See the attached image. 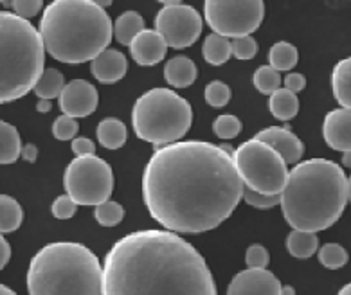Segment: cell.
<instances>
[{
    "instance_id": "cell-1",
    "label": "cell",
    "mask_w": 351,
    "mask_h": 295,
    "mask_svg": "<svg viewBox=\"0 0 351 295\" xmlns=\"http://www.w3.org/2000/svg\"><path fill=\"white\" fill-rule=\"evenodd\" d=\"M245 184L232 150L206 140H180L154 151L143 171V200L166 231L200 234L234 213Z\"/></svg>"
},
{
    "instance_id": "cell-2",
    "label": "cell",
    "mask_w": 351,
    "mask_h": 295,
    "mask_svg": "<svg viewBox=\"0 0 351 295\" xmlns=\"http://www.w3.org/2000/svg\"><path fill=\"white\" fill-rule=\"evenodd\" d=\"M103 295H218L206 259L171 231L126 234L106 252Z\"/></svg>"
},
{
    "instance_id": "cell-3",
    "label": "cell",
    "mask_w": 351,
    "mask_h": 295,
    "mask_svg": "<svg viewBox=\"0 0 351 295\" xmlns=\"http://www.w3.org/2000/svg\"><path fill=\"white\" fill-rule=\"evenodd\" d=\"M350 202V179L328 159H310L290 170L281 209L290 227L321 233L339 222Z\"/></svg>"
},
{
    "instance_id": "cell-4",
    "label": "cell",
    "mask_w": 351,
    "mask_h": 295,
    "mask_svg": "<svg viewBox=\"0 0 351 295\" xmlns=\"http://www.w3.org/2000/svg\"><path fill=\"white\" fill-rule=\"evenodd\" d=\"M38 31L45 51L67 65L92 63L114 36L108 13L92 0H54L44 10Z\"/></svg>"
},
{
    "instance_id": "cell-5",
    "label": "cell",
    "mask_w": 351,
    "mask_h": 295,
    "mask_svg": "<svg viewBox=\"0 0 351 295\" xmlns=\"http://www.w3.org/2000/svg\"><path fill=\"white\" fill-rule=\"evenodd\" d=\"M103 265L88 247L74 242L49 243L31 257L29 295H103Z\"/></svg>"
},
{
    "instance_id": "cell-6",
    "label": "cell",
    "mask_w": 351,
    "mask_h": 295,
    "mask_svg": "<svg viewBox=\"0 0 351 295\" xmlns=\"http://www.w3.org/2000/svg\"><path fill=\"white\" fill-rule=\"evenodd\" d=\"M45 44L29 20L0 13V101H16L34 90L44 74Z\"/></svg>"
},
{
    "instance_id": "cell-7",
    "label": "cell",
    "mask_w": 351,
    "mask_h": 295,
    "mask_svg": "<svg viewBox=\"0 0 351 295\" xmlns=\"http://www.w3.org/2000/svg\"><path fill=\"white\" fill-rule=\"evenodd\" d=\"M191 123V105L169 88H152L135 101L132 110L135 136L157 148L180 142Z\"/></svg>"
},
{
    "instance_id": "cell-8",
    "label": "cell",
    "mask_w": 351,
    "mask_h": 295,
    "mask_svg": "<svg viewBox=\"0 0 351 295\" xmlns=\"http://www.w3.org/2000/svg\"><path fill=\"white\" fill-rule=\"evenodd\" d=\"M232 159L245 188L263 194L283 193L290 171L283 157L267 142L245 140L232 151Z\"/></svg>"
},
{
    "instance_id": "cell-9",
    "label": "cell",
    "mask_w": 351,
    "mask_h": 295,
    "mask_svg": "<svg viewBox=\"0 0 351 295\" xmlns=\"http://www.w3.org/2000/svg\"><path fill=\"white\" fill-rule=\"evenodd\" d=\"M65 191L77 205H99L108 202L114 191V171L99 157H76L63 175Z\"/></svg>"
},
{
    "instance_id": "cell-10",
    "label": "cell",
    "mask_w": 351,
    "mask_h": 295,
    "mask_svg": "<svg viewBox=\"0 0 351 295\" xmlns=\"http://www.w3.org/2000/svg\"><path fill=\"white\" fill-rule=\"evenodd\" d=\"M204 16L215 34L231 40L243 38L261 25L265 4L261 0H207Z\"/></svg>"
},
{
    "instance_id": "cell-11",
    "label": "cell",
    "mask_w": 351,
    "mask_h": 295,
    "mask_svg": "<svg viewBox=\"0 0 351 295\" xmlns=\"http://www.w3.org/2000/svg\"><path fill=\"white\" fill-rule=\"evenodd\" d=\"M202 25L200 13L186 4L162 8L155 16V31L173 49L191 47L202 34Z\"/></svg>"
},
{
    "instance_id": "cell-12",
    "label": "cell",
    "mask_w": 351,
    "mask_h": 295,
    "mask_svg": "<svg viewBox=\"0 0 351 295\" xmlns=\"http://www.w3.org/2000/svg\"><path fill=\"white\" fill-rule=\"evenodd\" d=\"M99 103V94L92 83L85 79H73L63 88L60 96V108L65 116L82 119L94 114Z\"/></svg>"
},
{
    "instance_id": "cell-13",
    "label": "cell",
    "mask_w": 351,
    "mask_h": 295,
    "mask_svg": "<svg viewBox=\"0 0 351 295\" xmlns=\"http://www.w3.org/2000/svg\"><path fill=\"white\" fill-rule=\"evenodd\" d=\"M283 286L267 268H247L229 283L227 295H281Z\"/></svg>"
},
{
    "instance_id": "cell-14",
    "label": "cell",
    "mask_w": 351,
    "mask_h": 295,
    "mask_svg": "<svg viewBox=\"0 0 351 295\" xmlns=\"http://www.w3.org/2000/svg\"><path fill=\"white\" fill-rule=\"evenodd\" d=\"M254 139L267 142L270 148H274L279 155L283 157L287 164H299V160L304 153L303 140L299 139L295 133H292L287 126H269L256 133Z\"/></svg>"
},
{
    "instance_id": "cell-15",
    "label": "cell",
    "mask_w": 351,
    "mask_h": 295,
    "mask_svg": "<svg viewBox=\"0 0 351 295\" xmlns=\"http://www.w3.org/2000/svg\"><path fill=\"white\" fill-rule=\"evenodd\" d=\"M322 137L332 150L351 151V110L337 108L324 117Z\"/></svg>"
},
{
    "instance_id": "cell-16",
    "label": "cell",
    "mask_w": 351,
    "mask_h": 295,
    "mask_svg": "<svg viewBox=\"0 0 351 295\" xmlns=\"http://www.w3.org/2000/svg\"><path fill=\"white\" fill-rule=\"evenodd\" d=\"M166 49H168L166 40L157 31L145 29L132 42L130 54L132 58L137 62V65L154 67V65L162 62L164 56H166Z\"/></svg>"
},
{
    "instance_id": "cell-17",
    "label": "cell",
    "mask_w": 351,
    "mask_h": 295,
    "mask_svg": "<svg viewBox=\"0 0 351 295\" xmlns=\"http://www.w3.org/2000/svg\"><path fill=\"white\" fill-rule=\"evenodd\" d=\"M126 70H128L126 56L116 49H106L90 63L92 76L105 85H112L125 78Z\"/></svg>"
},
{
    "instance_id": "cell-18",
    "label": "cell",
    "mask_w": 351,
    "mask_h": 295,
    "mask_svg": "<svg viewBox=\"0 0 351 295\" xmlns=\"http://www.w3.org/2000/svg\"><path fill=\"white\" fill-rule=\"evenodd\" d=\"M197 65L188 56H175L164 67V78L175 88L191 87L197 81Z\"/></svg>"
},
{
    "instance_id": "cell-19",
    "label": "cell",
    "mask_w": 351,
    "mask_h": 295,
    "mask_svg": "<svg viewBox=\"0 0 351 295\" xmlns=\"http://www.w3.org/2000/svg\"><path fill=\"white\" fill-rule=\"evenodd\" d=\"M333 97L342 108L351 110V56L337 63L332 73Z\"/></svg>"
},
{
    "instance_id": "cell-20",
    "label": "cell",
    "mask_w": 351,
    "mask_h": 295,
    "mask_svg": "<svg viewBox=\"0 0 351 295\" xmlns=\"http://www.w3.org/2000/svg\"><path fill=\"white\" fill-rule=\"evenodd\" d=\"M128 137L125 123L117 117H106L97 125V140L106 150H119L123 148Z\"/></svg>"
},
{
    "instance_id": "cell-21",
    "label": "cell",
    "mask_w": 351,
    "mask_h": 295,
    "mask_svg": "<svg viewBox=\"0 0 351 295\" xmlns=\"http://www.w3.org/2000/svg\"><path fill=\"white\" fill-rule=\"evenodd\" d=\"M143 31H145V18L137 11H125L114 24L116 40L121 45H128V47Z\"/></svg>"
},
{
    "instance_id": "cell-22",
    "label": "cell",
    "mask_w": 351,
    "mask_h": 295,
    "mask_svg": "<svg viewBox=\"0 0 351 295\" xmlns=\"http://www.w3.org/2000/svg\"><path fill=\"white\" fill-rule=\"evenodd\" d=\"M22 140L15 126L0 121V162L13 164L22 157Z\"/></svg>"
},
{
    "instance_id": "cell-23",
    "label": "cell",
    "mask_w": 351,
    "mask_h": 295,
    "mask_svg": "<svg viewBox=\"0 0 351 295\" xmlns=\"http://www.w3.org/2000/svg\"><path fill=\"white\" fill-rule=\"evenodd\" d=\"M269 107L276 119H279V121H290V119L298 116L299 112L298 94L290 92L287 88H279V90H276L270 96Z\"/></svg>"
},
{
    "instance_id": "cell-24",
    "label": "cell",
    "mask_w": 351,
    "mask_h": 295,
    "mask_svg": "<svg viewBox=\"0 0 351 295\" xmlns=\"http://www.w3.org/2000/svg\"><path fill=\"white\" fill-rule=\"evenodd\" d=\"M202 54L204 60H206L209 65H223V63L229 62V58L232 56L231 49V40L223 38L220 34L211 33L209 36H206L202 45Z\"/></svg>"
},
{
    "instance_id": "cell-25",
    "label": "cell",
    "mask_w": 351,
    "mask_h": 295,
    "mask_svg": "<svg viewBox=\"0 0 351 295\" xmlns=\"http://www.w3.org/2000/svg\"><path fill=\"white\" fill-rule=\"evenodd\" d=\"M287 248L293 257L298 259H308L315 252H319V238L315 233H306V231H295L287 238Z\"/></svg>"
},
{
    "instance_id": "cell-26",
    "label": "cell",
    "mask_w": 351,
    "mask_h": 295,
    "mask_svg": "<svg viewBox=\"0 0 351 295\" xmlns=\"http://www.w3.org/2000/svg\"><path fill=\"white\" fill-rule=\"evenodd\" d=\"M24 222V209L10 194L0 196V231L2 234L15 233Z\"/></svg>"
},
{
    "instance_id": "cell-27",
    "label": "cell",
    "mask_w": 351,
    "mask_h": 295,
    "mask_svg": "<svg viewBox=\"0 0 351 295\" xmlns=\"http://www.w3.org/2000/svg\"><path fill=\"white\" fill-rule=\"evenodd\" d=\"M65 88V79H63V74L60 73L58 68H45L44 74L40 81L36 83L34 87V94L40 97V99H54V97H60Z\"/></svg>"
},
{
    "instance_id": "cell-28",
    "label": "cell",
    "mask_w": 351,
    "mask_h": 295,
    "mask_svg": "<svg viewBox=\"0 0 351 295\" xmlns=\"http://www.w3.org/2000/svg\"><path fill=\"white\" fill-rule=\"evenodd\" d=\"M299 53L298 49L293 47L289 42H278L270 47L269 53V65L276 68L278 73L281 70H290L298 65Z\"/></svg>"
},
{
    "instance_id": "cell-29",
    "label": "cell",
    "mask_w": 351,
    "mask_h": 295,
    "mask_svg": "<svg viewBox=\"0 0 351 295\" xmlns=\"http://www.w3.org/2000/svg\"><path fill=\"white\" fill-rule=\"evenodd\" d=\"M252 83L254 87L260 90L265 96H272L276 90L281 88V76L276 68H272L270 65H263L254 73L252 76Z\"/></svg>"
},
{
    "instance_id": "cell-30",
    "label": "cell",
    "mask_w": 351,
    "mask_h": 295,
    "mask_svg": "<svg viewBox=\"0 0 351 295\" xmlns=\"http://www.w3.org/2000/svg\"><path fill=\"white\" fill-rule=\"evenodd\" d=\"M94 218L101 227H116L125 218V207L121 203L108 200V202L99 203L94 207Z\"/></svg>"
},
{
    "instance_id": "cell-31",
    "label": "cell",
    "mask_w": 351,
    "mask_h": 295,
    "mask_svg": "<svg viewBox=\"0 0 351 295\" xmlns=\"http://www.w3.org/2000/svg\"><path fill=\"white\" fill-rule=\"evenodd\" d=\"M319 261L322 266H326L330 270H337V268H342L346 265L350 256H348L346 248L339 245V243H326L322 245L317 252Z\"/></svg>"
},
{
    "instance_id": "cell-32",
    "label": "cell",
    "mask_w": 351,
    "mask_h": 295,
    "mask_svg": "<svg viewBox=\"0 0 351 295\" xmlns=\"http://www.w3.org/2000/svg\"><path fill=\"white\" fill-rule=\"evenodd\" d=\"M241 121L236 116H231V114H223V116H218L213 123V131L215 136L220 137V139H234V137L240 136Z\"/></svg>"
},
{
    "instance_id": "cell-33",
    "label": "cell",
    "mask_w": 351,
    "mask_h": 295,
    "mask_svg": "<svg viewBox=\"0 0 351 295\" xmlns=\"http://www.w3.org/2000/svg\"><path fill=\"white\" fill-rule=\"evenodd\" d=\"M231 101V88L223 81H211L206 87V103L213 108H223Z\"/></svg>"
},
{
    "instance_id": "cell-34",
    "label": "cell",
    "mask_w": 351,
    "mask_h": 295,
    "mask_svg": "<svg viewBox=\"0 0 351 295\" xmlns=\"http://www.w3.org/2000/svg\"><path fill=\"white\" fill-rule=\"evenodd\" d=\"M77 130H80L77 119L65 116V114L56 117V121L53 123V136L58 140H74L77 136Z\"/></svg>"
},
{
    "instance_id": "cell-35",
    "label": "cell",
    "mask_w": 351,
    "mask_h": 295,
    "mask_svg": "<svg viewBox=\"0 0 351 295\" xmlns=\"http://www.w3.org/2000/svg\"><path fill=\"white\" fill-rule=\"evenodd\" d=\"M243 200L256 209H272L278 203H281V194H263L245 188V191H243Z\"/></svg>"
},
{
    "instance_id": "cell-36",
    "label": "cell",
    "mask_w": 351,
    "mask_h": 295,
    "mask_svg": "<svg viewBox=\"0 0 351 295\" xmlns=\"http://www.w3.org/2000/svg\"><path fill=\"white\" fill-rule=\"evenodd\" d=\"M232 56L236 60H252L258 53V42L252 36H243V38L231 40Z\"/></svg>"
},
{
    "instance_id": "cell-37",
    "label": "cell",
    "mask_w": 351,
    "mask_h": 295,
    "mask_svg": "<svg viewBox=\"0 0 351 295\" xmlns=\"http://www.w3.org/2000/svg\"><path fill=\"white\" fill-rule=\"evenodd\" d=\"M270 261L269 251L263 245H250L245 252V263L249 268H267Z\"/></svg>"
},
{
    "instance_id": "cell-38",
    "label": "cell",
    "mask_w": 351,
    "mask_h": 295,
    "mask_svg": "<svg viewBox=\"0 0 351 295\" xmlns=\"http://www.w3.org/2000/svg\"><path fill=\"white\" fill-rule=\"evenodd\" d=\"M53 216L58 218V220H69V218H73L77 211V203L74 202L69 194H62L58 198L53 202Z\"/></svg>"
},
{
    "instance_id": "cell-39",
    "label": "cell",
    "mask_w": 351,
    "mask_h": 295,
    "mask_svg": "<svg viewBox=\"0 0 351 295\" xmlns=\"http://www.w3.org/2000/svg\"><path fill=\"white\" fill-rule=\"evenodd\" d=\"M11 8H13L15 15H19L20 18L29 20L42 11L44 2H42V0H13V2H11Z\"/></svg>"
},
{
    "instance_id": "cell-40",
    "label": "cell",
    "mask_w": 351,
    "mask_h": 295,
    "mask_svg": "<svg viewBox=\"0 0 351 295\" xmlns=\"http://www.w3.org/2000/svg\"><path fill=\"white\" fill-rule=\"evenodd\" d=\"M71 150L76 157H94L96 146H94V140L88 137H76L71 144Z\"/></svg>"
},
{
    "instance_id": "cell-41",
    "label": "cell",
    "mask_w": 351,
    "mask_h": 295,
    "mask_svg": "<svg viewBox=\"0 0 351 295\" xmlns=\"http://www.w3.org/2000/svg\"><path fill=\"white\" fill-rule=\"evenodd\" d=\"M304 87H306V78H304L303 74L292 73V74H289L287 78H285V88H287V90H290V92L298 94V92H301Z\"/></svg>"
},
{
    "instance_id": "cell-42",
    "label": "cell",
    "mask_w": 351,
    "mask_h": 295,
    "mask_svg": "<svg viewBox=\"0 0 351 295\" xmlns=\"http://www.w3.org/2000/svg\"><path fill=\"white\" fill-rule=\"evenodd\" d=\"M11 257V245L4 236L0 238V268H5Z\"/></svg>"
},
{
    "instance_id": "cell-43",
    "label": "cell",
    "mask_w": 351,
    "mask_h": 295,
    "mask_svg": "<svg viewBox=\"0 0 351 295\" xmlns=\"http://www.w3.org/2000/svg\"><path fill=\"white\" fill-rule=\"evenodd\" d=\"M38 157V148L34 144H25L24 150H22V159L27 160V162H34Z\"/></svg>"
},
{
    "instance_id": "cell-44",
    "label": "cell",
    "mask_w": 351,
    "mask_h": 295,
    "mask_svg": "<svg viewBox=\"0 0 351 295\" xmlns=\"http://www.w3.org/2000/svg\"><path fill=\"white\" fill-rule=\"evenodd\" d=\"M51 101H47V99H40V103L38 105H36V110L38 112H42V114H45V112H49L51 110Z\"/></svg>"
},
{
    "instance_id": "cell-45",
    "label": "cell",
    "mask_w": 351,
    "mask_h": 295,
    "mask_svg": "<svg viewBox=\"0 0 351 295\" xmlns=\"http://www.w3.org/2000/svg\"><path fill=\"white\" fill-rule=\"evenodd\" d=\"M281 295H295V288L290 285H285L283 290H281Z\"/></svg>"
},
{
    "instance_id": "cell-46",
    "label": "cell",
    "mask_w": 351,
    "mask_h": 295,
    "mask_svg": "<svg viewBox=\"0 0 351 295\" xmlns=\"http://www.w3.org/2000/svg\"><path fill=\"white\" fill-rule=\"evenodd\" d=\"M342 166L351 168V151H348V153H344V155H342Z\"/></svg>"
},
{
    "instance_id": "cell-47",
    "label": "cell",
    "mask_w": 351,
    "mask_h": 295,
    "mask_svg": "<svg viewBox=\"0 0 351 295\" xmlns=\"http://www.w3.org/2000/svg\"><path fill=\"white\" fill-rule=\"evenodd\" d=\"M0 295H16V294L11 290V288H8L5 285H2V286H0Z\"/></svg>"
},
{
    "instance_id": "cell-48",
    "label": "cell",
    "mask_w": 351,
    "mask_h": 295,
    "mask_svg": "<svg viewBox=\"0 0 351 295\" xmlns=\"http://www.w3.org/2000/svg\"><path fill=\"white\" fill-rule=\"evenodd\" d=\"M337 295H351V283H348V285L344 286V288H342V290L339 292Z\"/></svg>"
},
{
    "instance_id": "cell-49",
    "label": "cell",
    "mask_w": 351,
    "mask_h": 295,
    "mask_svg": "<svg viewBox=\"0 0 351 295\" xmlns=\"http://www.w3.org/2000/svg\"><path fill=\"white\" fill-rule=\"evenodd\" d=\"M97 4H99L103 8V5H110L112 2H110V0H106V2H97Z\"/></svg>"
},
{
    "instance_id": "cell-50",
    "label": "cell",
    "mask_w": 351,
    "mask_h": 295,
    "mask_svg": "<svg viewBox=\"0 0 351 295\" xmlns=\"http://www.w3.org/2000/svg\"><path fill=\"white\" fill-rule=\"evenodd\" d=\"M350 202H351V175H350Z\"/></svg>"
}]
</instances>
